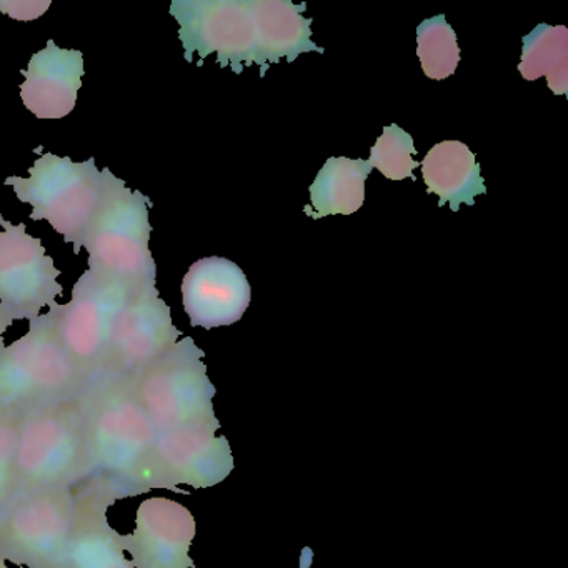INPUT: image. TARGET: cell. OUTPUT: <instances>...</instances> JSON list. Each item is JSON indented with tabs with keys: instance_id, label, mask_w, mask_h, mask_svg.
Segmentation results:
<instances>
[{
	"instance_id": "603a6c76",
	"label": "cell",
	"mask_w": 568,
	"mask_h": 568,
	"mask_svg": "<svg viewBox=\"0 0 568 568\" xmlns=\"http://www.w3.org/2000/svg\"><path fill=\"white\" fill-rule=\"evenodd\" d=\"M18 420L0 417V517L18 495Z\"/></svg>"
},
{
	"instance_id": "7402d4cb",
	"label": "cell",
	"mask_w": 568,
	"mask_h": 568,
	"mask_svg": "<svg viewBox=\"0 0 568 568\" xmlns=\"http://www.w3.org/2000/svg\"><path fill=\"white\" fill-rule=\"evenodd\" d=\"M415 154H417V149H415L412 135L398 125L392 124L382 131L381 138L372 148L368 162L372 168L378 169L390 181H404L407 178L415 181V175L412 172L414 169L420 168V162L414 161Z\"/></svg>"
},
{
	"instance_id": "30bf717a",
	"label": "cell",
	"mask_w": 568,
	"mask_h": 568,
	"mask_svg": "<svg viewBox=\"0 0 568 568\" xmlns=\"http://www.w3.org/2000/svg\"><path fill=\"white\" fill-rule=\"evenodd\" d=\"M217 427L182 428L158 435L142 474V490L165 488L187 495L181 485L192 488L215 487L234 470V457Z\"/></svg>"
},
{
	"instance_id": "ba28073f",
	"label": "cell",
	"mask_w": 568,
	"mask_h": 568,
	"mask_svg": "<svg viewBox=\"0 0 568 568\" xmlns=\"http://www.w3.org/2000/svg\"><path fill=\"white\" fill-rule=\"evenodd\" d=\"M74 490L18 494L0 517V555L18 567L69 568Z\"/></svg>"
},
{
	"instance_id": "6da1fadb",
	"label": "cell",
	"mask_w": 568,
	"mask_h": 568,
	"mask_svg": "<svg viewBox=\"0 0 568 568\" xmlns=\"http://www.w3.org/2000/svg\"><path fill=\"white\" fill-rule=\"evenodd\" d=\"M75 402L91 467L85 484L115 501L144 494L142 474L158 432L139 404L131 378H95Z\"/></svg>"
},
{
	"instance_id": "3957f363",
	"label": "cell",
	"mask_w": 568,
	"mask_h": 568,
	"mask_svg": "<svg viewBox=\"0 0 568 568\" xmlns=\"http://www.w3.org/2000/svg\"><path fill=\"white\" fill-rule=\"evenodd\" d=\"M101 204L85 234L89 272L132 292L155 287L158 268L152 257L151 199L131 191L124 181L104 169Z\"/></svg>"
},
{
	"instance_id": "e0dca14e",
	"label": "cell",
	"mask_w": 568,
	"mask_h": 568,
	"mask_svg": "<svg viewBox=\"0 0 568 568\" xmlns=\"http://www.w3.org/2000/svg\"><path fill=\"white\" fill-rule=\"evenodd\" d=\"M420 165L428 194L440 199L438 207L448 204L452 212H458L462 204L474 205L477 195L487 194L477 158L464 142H440Z\"/></svg>"
},
{
	"instance_id": "9a60e30c",
	"label": "cell",
	"mask_w": 568,
	"mask_h": 568,
	"mask_svg": "<svg viewBox=\"0 0 568 568\" xmlns=\"http://www.w3.org/2000/svg\"><path fill=\"white\" fill-rule=\"evenodd\" d=\"M84 74V54L58 48L49 39L45 49L32 55L28 69L22 71V102L38 119H64L74 111Z\"/></svg>"
},
{
	"instance_id": "cb8c5ba5",
	"label": "cell",
	"mask_w": 568,
	"mask_h": 568,
	"mask_svg": "<svg viewBox=\"0 0 568 568\" xmlns=\"http://www.w3.org/2000/svg\"><path fill=\"white\" fill-rule=\"evenodd\" d=\"M51 8V0H12V2H0V11L9 18L18 21H34L41 18Z\"/></svg>"
},
{
	"instance_id": "9c48e42d",
	"label": "cell",
	"mask_w": 568,
	"mask_h": 568,
	"mask_svg": "<svg viewBox=\"0 0 568 568\" xmlns=\"http://www.w3.org/2000/svg\"><path fill=\"white\" fill-rule=\"evenodd\" d=\"M135 294L85 271L72 288V301L55 307L59 337L88 385L101 377L122 312Z\"/></svg>"
},
{
	"instance_id": "5bb4252c",
	"label": "cell",
	"mask_w": 568,
	"mask_h": 568,
	"mask_svg": "<svg viewBox=\"0 0 568 568\" xmlns=\"http://www.w3.org/2000/svg\"><path fill=\"white\" fill-rule=\"evenodd\" d=\"M182 301L192 327H222L241 321L251 305L252 288L235 262L201 258L185 274Z\"/></svg>"
},
{
	"instance_id": "484cf974",
	"label": "cell",
	"mask_w": 568,
	"mask_h": 568,
	"mask_svg": "<svg viewBox=\"0 0 568 568\" xmlns=\"http://www.w3.org/2000/svg\"><path fill=\"white\" fill-rule=\"evenodd\" d=\"M312 564V550L311 548H304L301 555V568H308Z\"/></svg>"
},
{
	"instance_id": "8fae6325",
	"label": "cell",
	"mask_w": 568,
	"mask_h": 568,
	"mask_svg": "<svg viewBox=\"0 0 568 568\" xmlns=\"http://www.w3.org/2000/svg\"><path fill=\"white\" fill-rule=\"evenodd\" d=\"M0 305L12 321H34L42 307L64 294L58 282L61 271L26 224H11L0 215Z\"/></svg>"
},
{
	"instance_id": "8992f818",
	"label": "cell",
	"mask_w": 568,
	"mask_h": 568,
	"mask_svg": "<svg viewBox=\"0 0 568 568\" xmlns=\"http://www.w3.org/2000/svg\"><path fill=\"white\" fill-rule=\"evenodd\" d=\"M105 172L95 168L94 158L82 164L59 155H41L29 178L6 179L22 204L32 205V221H48L74 254L84 247L85 234L101 204Z\"/></svg>"
},
{
	"instance_id": "52a82bcc",
	"label": "cell",
	"mask_w": 568,
	"mask_h": 568,
	"mask_svg": "<svg viewBox=\"0 0 568 568\" xmlns=\"http://www.w3.org/2000/svg\"><path fill=\"white\" fill-rule=\"evenodd\" d=\"M171 16L179 22L185 61L197 54L202 65L215 54L217 64L234 74L252 64L261 68V78L267 74L255 0H174Z\"/></svg>"
},
{
	"instance_id": "4316f807",
	"label": "cell",
	"mask_w": 568,
	"mask_h": 568,
	"mask_svg": "<svg viewBox=\"0 0 568 568\" xmlns=\"http://www.w3.org/2000/svg\"><path fill=\"white\" fill-rule=\"evenodd\" d=\"M0 568H9L8 565H6V560L2 558V555H0Z\"/></svg>"
},
{
	"instance_id": "2e32d148",
	"label": "cell",
	"mask_w": 568,
	"mask_h": 568,
	"mask_svg": "<svg viewBox=\"0 0 568 568\" xmlns=\"http://www.w3.org/2000/svg\"><path fill=\"white\" fill-rule=\"evenodd\" d=\"M74 495L75 517L69 568H134L125 558L121 534L108 520L109 507L115 500L88 484L75 488Z\"/></svg>"
},
{
	"instance_id": "7c38bea8",
	"label": "cell",
	"mask_w": 568,
	"mask_h": 568,
	"mask_svg": "<svg viewBox=\"0 0 568 568\" xmlns=\"http://www.w3.org/2000/svg\"><path fill=\"white\" fill-rule=\"evenodd\" d=\"M181 337L158 287L139 292L122 312L101 377L132 378L168 354Z\"/></svg>"
},
{
	"instance_id": "44dd1931",
	"label": "cell",
	"mask_w": 568,
	"mask_h": 568,
	"mask_svg": "<svg viewBox=\"0 0 568 568\" xmlns=\"http://www.w3.org/2000/svg\"><path fill=\"white\" fill-rule=\"evenodd\" d=\"M417 55L422 71L432 81H444L457 71L460 49L457 36L444 14L427 19L418 26Z\"/></svg>"
},
{
	"instance_id": "ac0fdd59",
	"label": "cell",
	"mask_w": 568,
	"mask_h": 568,
	"mask_svg": "<svg viewBox=\"0 0 568 568\" xmlns=\"http://www.w3.org/2000/svg\"><path fill=\"white\" fill-rule=\"evenodd\" d=\"M372 171L371 162L364 159H328L311 185L305 214L312 219L355 214L364 205L365 181Z\"/></svg>"
},
{
	"instance_id": "5b68a950",
	"label": "cell",
	"mask_w": 568,
	"mask_h": 568,
	"mask_svg": "<svg viewBox=\"0 0 568 568\" xmlns=\"http://www.w3.org/2000/svg\"><path fill=\"white\" fill-rule=\"evenodd\" d=\"M204 351L185 337L168 354L131 378L139 404L158 435L182 428L217 427L215 387L209 381Z\"/></svg>"
},
{
	"instance_id": "ffe728a7",
	"label": "cell",
	"mask_w": 568,
	"mask_h": 568,
	"mask_svg": "<svg viewBox=\"0 0 568 568\" xmlns=\"http://www.w3.org/2000/svg\"><path fill=\"white\" fill-rule=\"evenodd\" d=\"M518 71L525 81L545 78L555 95H567L568 29L565 26L538 24L525 36Z\"/></svg>"
},
{
	"instance_id": "4fadbf2b",
	"label": "cell",
	"mask_w": 568,
	"mask_h": 568,
	"mask_svg": "<svg viewBox=\"0 0 568 568\" xmlns=\"http://www.w3.org/2000/svg\"><path fill=\"white\" fill-rule=\"evenodd\" d=\"M195 530L189 508L171 498L154 497L139 505L135 530L121 535V544L134 568H197L189 557Z\"/></svg>"
},
{
	"instance_id": "d6986e66",
	"label": "cell",
	"mask_w": 568,
	"mask_h": 568,
	"mask_svg": "<svg viewBox=\"0 0 568 568\" xmlns=\"http://www.w3.org/2000/svg\"><path fill=\"white\" fill-rule=\"evenodd\" d=\"M258 22L262 29L265 64H278L282 58L288 62L305 52L324 54L325 49L318 48L312 38V19H305L307 4L295 6L288 0H255Z\"/></svg>"
},
{
	"instance_id": "7a4b0ae2",
	"label": "cell",
	"mask_w": 568,
	"mask_h": 568,
	"mask_svg": "<svg viewBox=\"0 0 568 568\" xmlns=\"http://www.w3.org/2000/svg\"><path fill=\"white\" fill-rule=\"evenodd\" d=\"M58 302L29 322V332L0 351V417L18 418L74 400L88 381L62 345Z\"/></svg>"
},
{
	"instance_id": "277c9868",
	"label": "cell",
	"mask_w": 568,
	"mask_h": 568,
	"mask_svg": "<svg viewBox=\"0 0 568 568\" xmlns=\"http://www.w3.org/2000/svg\"><path fill=\"white\" fill-rule=\"evenodd\" d=\"M75 398L18 418V494L75 490L91 477Z\"/></svg>"
},
{
	"instance_id": "d4e9b609",
	"label": "cell",
	"mask_w": 568,
	"mask_h": 568,
	"mask_svg": "<svg viewBox=\"0 0 568 568\" xmlns=\"http://www.w3.org/2000/svg\"><path fill=\"white\" fill-rule=\"evenodd\" d=\"M12 322L14 321L9 317L8 312H6L4 308H2V305H0V351L6 347L4 335L2 334H6V331L11 327Z\"/></svg>"
}]
</instances>
